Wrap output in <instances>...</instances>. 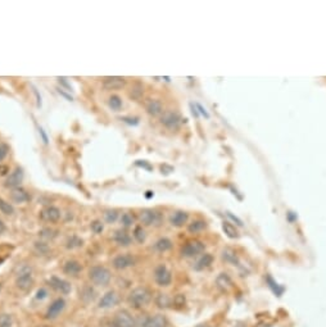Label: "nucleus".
Listing matches in <instances>:
<instances>
[{"mask_svg":"<svg viewBox=\"0 0 326 327\" xmlns=\"http://www.w3.org/2000/svg\"><path fill=\"white\" fill-rule=\"evenodd\" d=\"M137 327H169V321L166 315L162 313L146 315L140 322H137Z\"/></svg>","mask_w":326,"mask_h":327,"instance_id":"nucleus-9","label":"nucleus"},{"mask_svg":"<svg viewBox=\"0 0 326 327\" xmlns=\"http://www.w3.org/2000/svg\"><path fill=\"white\" fill-rule=\"evenodd\" d=\"M181 122H183V118L176 110H166L160 116V125L169 130H178L180 127Z\"/></svg>","mask_w":326,"mask_h":327,"instance_id":"nucleus-7","label":"nucleus"},{"mask_svg":"<svg viewBox=\"0 0 326 327\" xmlns=\"http://www.w3.org/2000/svg\"><path fill=\"white\" fill-rule=\"evenodd\" d=\"M90 229H91V231L94 232V234L99 235V234H102L103 230H104V223H103L102 221H99V220H95V221H93V222H91Z\"/></svg>","mask_w":326,"mask_h":327,"instance_id":"nucleus-35","label":"nucleus"},{"mask_svg":"<svg viewBox=\"0 0 326 327\" xmlns=\"http://www.w3.org/2000/svg\"><path fill=\"white\" fill-rule=\"evenodd\" d=\"M35 248L40 254H45L49 250V248H48V245L45 243H35Z\"/></svg>","mask_w":326,"mask_h":327,"instance_id":"nucleus-40","label":"nucleus"},{"mask_svg":"<svg viewBox=\"0 0 326 327\" xmlns=\"http://www.w3.org/2000/svg\"><path fill=\"white\" fill-rule=\"evenodd\" d=\"M32 87H34V93H35L36 98H38V107L40 108V107H41V96L39 95V91H38V89H36L35 86H32Z\"/></svg>","mask_w":326,"mask_h":327,"instance_id":"nucleus-48","label":"nucleus"},{"mask_svg":"<svg viewBox=\"0 0 326 327\" xmlns=\"http://www.w3.org/2000/svg\"><path fill=\"white\" fill-rule=\"evenodd\" d=\"M188 220H189V214L184 211H176L175 213L172 214L170 217V223L174 227H183L184 225H187Z\"/></svg>","mask_w":326,"mask_h":327,"instance_id":"nucleus-21","label":"nucleus"},{"mask_svg":"<svg viewBox=\"0 0 326 327\" xmlns=\"http://www.w3.org/2000/svg\"><path fill=\"white\" fill-rule=\"evenodd\" d=\"M135 263H136V259L132 254L130 253H125V254H119L117 257L113 258L112 261V266L114 267L118 271H123V269H127L130 267H134Z\"/></svg>","mask_w":326,"mask_h":327,"instance_id":"nucleus-10","label":"nucleus"},{"mask_svg":"<svg viewBox=\"0 0 326 327\" xmlns=\"http://www.w3.org/2000/svg\"><path fill=\"white\" fill-rule=\"evenodd\" d=\"M64 308H66V300H64L63 298L56 299V300L50 304L49 308H48L47 317L49 319L57 318V317H58V315L63 312Z\"/></svg>","mask_w":326,"mask_h":327,"instance_id":"nucleus-15","label":"nucleus"},{"mask_svg":"<svg viewBox=\"0 0 326 327\" xmlns=\"http://www.w3.org/2000/svg\"><path fill=\"white\" fill-rule=\"evenodd\" d=\"M145 110L146 113L151 117H160L163 114V112H165L162 101L158 100V99H150V100L146 101Z\"/></svg>","mask_w":326,"mask_h":327,"instance_id":"nucleus-16","label":"nucleus"},{"mask_svg":"<svg viewBox=\"0 0 326 327\" xmlns=\"http://www.w3.org/2000/svg\"><path fill=\"white\" fill-rule=\"evenodd\" d=\"M84 245V241H82V239H80L79 236H76V235H72V236H70L67 240V244H66V246H67L68 249H75V248H80V246Z\"/></svg>","mask_w":326,"mask_h":327,"instance_id":"nucleus-34","label":"nucleus"},{"mask_svg":"<svg viewBox=\"0 0 326 327\" xmlns=\"http://www.w3.org/2000/svg\"><path fill=\"white\" fill-rule=\"evenodd\" d=\"M154 281L160 287H167L172 282V272L166 264H158L154 268Z\"/></svg>","mask_w":326,"mask_h":327,"instance_id":"nucleus-6","label":"nucleus"},{"mask_svg":"<svg viewBox=\"0 0 326 327\" xmlns=\"http://www.w3.org/2000/svg\"><path fill=\"white\" fill-rule=\"evenodd\" d=\"M0 212L6 216H12L15 213V207L12 206V203L7 202L6 199L0 198Z\"/></svg>","mask_w":326,"mask_h":327,"instance_id":"nucleus-31","label":"nucleus"},{"mask_svg":"<svg viewBox=\"0 0 326 327\" xmlns=\"http://www.w3.org/2000/svg\"><path fill=\"white\" fill-rule=\"evenodd\" d=\"M9 153V145L6 142H0V162H3Z\"/></svg>","mask_w":326,"mask_h":327,"instance_id":"nucleus-39","label":"nucleus"},{"mask_svg":"<svg viewBox=\"0 0 326 327\" xmlns=\"http://www.w3.org/2000/svg\"><path fill=\"white\" fill-rule=\"evenodd\" d=\"M47 296H48V290L44 289V287H41V289L38 291V294H36V299H40V300L45 299Z\"/></svg>","mask_w":326,"mask_h":327,"instance_id":"nucleus-42","label":"nucleus"},{"mask_svg":"<svg viewBox=\"0 0 326 327\" xmlns=\"http://www.w3.org/2000/svg\"><path fill=\"white\" fill-rule=\"evenodd\" d=\"M153 300V294L150 290L145 286H137L130 291L127 296L128 304L134 309H144L148 307L150 301Z\"/></svg>","mask_w":326,"mask_h":327,"instance_id":"nucleus-1","label":"nucleus"},{"mask_svg":"<svg viewBox=\"0 0 326 327\" xmlns=\"http://www.w3.org/2000/svg\"><path fill=\"white\" fill-rule=\"evenodd\" d=\"M109 327H116V326H114V324H113V323H112V324H111V326H109Z\"/></svg>","mask_w":326,"mask_h":327,"instance_id":"nucleus-54","label":"nucleus"},{"mask_svg":"<svg viewBox=\"0 0 326 327\" xmlns=\"http://www.w3.org/2000/svg\"><path fill=\"white\" fill-rule=\"evenodd\" d=\"M16 284L18 289L22 291H29L34 285V276H32V268L30 266H21L16 275Z\"/></svg>","mask_w":326,"mask_h":327,"instance_id":"nucleus-3","label":"nucleus"},{"mask_svg":"<svg viewBox=\"0 0 326 327\" xmlns=\"http://www.w3.org/2000/svg\"><path fill=\"white\" fill-rule=\"evenodd\" d=\"M213 261H215V258H213V255L211 254V253H204V254H202L201 257L197 259L193 268H194L195 271H204V269L210 268V267L212 266Z\"/></svg>","mask_w":326,"mask_h":327,"instance_id":"nucleus-18","label":"nucleus"},{"mask_svg":"<svg viewBox=\"0 0 326 327\" xmlns=\"http://www.w3.org/2000/svg\"><path fill=\"white\" fill-rule=\"evenodd\" d=\"M58 93L61 94L62 96H64V98H66V99H68V100H73V98H72V96H71V95H68V94L66 93V91H64V90L62 89V87H59V89H58Z\"/></svg>","mask_w":326,"mask_h":327,"instance_id":"nucleus-46","label":"nucleus"},{"mask_svg":"<svg viewBox=\"0 0 326 327\" xmlns=\"http://www.w3.org/2000/svg\"><path fill=\"white\" fill-rule=\"evenodd\" d=\"M135 165L140 166V167L145 168V170H148V171H150V170H151V167L148 165V163H146V160H137V162L135 163Z\"/></svg>","mask_w":326,"mask_h":327,"instance_id":"nucleus-45","label":"nucleus"},{"mask_svg":"<svg viewBox=\"0 0 326 327\" xmlns=\"http://www.w3.org/2000/svg\"><path fill=\"white\" fill-rule=\"evenodd\" d=\"M89 280L96 286H107L112 280V273L107 267L94 266L89 269Z\"/></svg>","mask_w":326,"mask_h":327,"instance_id":"nucleus-2","label":"nucleus"},{"mask_svg":"<svg viewBox=\"0 0 326 327\" xmlns=\"http://www.w3.org/2000/svg\"><path fill=\"white\" fill-rule=\"evenodd\" d=\"M0 289H2V284H0Z\"/></svg>","mask_w":326,"mask_h":327,"instance_id":"nucleus-55","label":"nucleus"},{"mask_svg":"<svg viewBox=\"0 0 326 327\" xmlns=\"http://www.w3.org/2000/svg\"><path fill=\"white\" fill-rule=\"evenodd\" d=\"M126 85L125 77L119 76H108L103 78V87L107 90H118L122 89Z\"/></svg>","mask_w":326,"mask_h":327,"instance_id":"nucleus-14","label":"nucleus"},{"mask_svg":"<svg viewBox=\"0 0 326 327\" xmlns=\"http://www.w3.org/2000/svg\"><path fill=\"white\" fill-rule=\"evenodd\" d=\"M216 285L222 290H227L230 289L231 285H233V280L227 273H220L216 278Z\"/></svg>","mask_w":326,"mask_h":327,"instance_id":"nucleus-26","label":"nucleus"},{"mask_svg":"<svg viewBox=\"0 0 326 327\" xmlns=\"http://www.w3.org/2000/svg\"><path fill=\"white\" fill-rule=\"evenodd\" d=\"M227 216H229V217H230L231 220H233V221H235V222L238 223L239 226H243V222H242V220H239L238 217H235V216H233V214H231L230 212H227Z\"/></svg>","mask_w":326,"mask_h":327,"instance_id":"nucleus-47","label":"nucleus"},{"mask_svg":"<svg viewBox=\"0 0 326 327\" xmlns=\"http://www.w3.org/2000/svg\"><path fill=\"white\" fill-rule=\"evenodd\" d=\"M119 222H121L122 227L128 229V227H132V225L135 223V218L130 212H125V213H122V216L119 217Z\"/></svg>","mask_w":326,"mask_h":327,"instance_id":"nucleus-30","label":"nucleus"},{"mask_svg":"<svg viewBox=\"0 0 326 327\" xmlns=\"http://www.w3.org/2000/svg\"><path fill=\"white\" fill-rule=\"evenodd\" d=\"M40 236L43 239H45V240H52V239H54L57 236L56 231L52 229H44L41 230L40 231Z\"/></svg>","mask_w":326,"mask_h":327,"instance_id":"nucleus-37","label":"nucleus"},{"mask_svg":"<svg viewBox=\"0 0 326 327\" xmlns=\"http://www.w3.org/2000/svg\"><path fill=\"white\" fill-rule=\"evenodd\" d=\"M49 285L52 286V289L61 292V294H63V295H67L68 292H71L70 282L63 280V278L58 277V276H52V277L49 278Z\"/></svg>","mask_w":326,"mask_h":327,"instance_id":"nucleus-13","label":"nucleus"},{"mask_svg":"<svg viewBox=\"0 0 326 327\" xmlns=\"http://www.w3.org/2000/svg\"><path fill=\"white\" fill-rule=\"evenodd\" d=\"M11 200H12L13 203H17V204H24V203H27L31 200V195H30L25 189L16 188L12 189V191H11Z\"/></svg>","mask_w":326,"mask_h":327,"instance_id":"nucleus-17","label":"nucleus"},{"mask_svg":"<svg viewBox=\"0 0 326 327\" xmlns=\"http://www.w3.org/2000/svg\"><path fill=\"white\" fill-rule=\"evenodd\" d=\"M40 218L44 222L56 223L61 218V211L54 206H48L40 212Z\"/></svg>","mask_w":326,"mask_h":327,"instance_id":"nucleus-12","label":"nucleus"},{"mask_svg":"<svg viewBox=\"0 0 326 327\" xmlns=\"http://www.w3.org/2000/svg\"><path fill=\"white\" fill-rule=\"evenodd\" d=\"M24 177H25L24 170H22L21 167H16L15 170L8 175L4 186L9 189L21 188V184H22V181H24Z\"/></svg>","mask_w":326,"mask_h":327,"instance_id":"nucleus-11","label":"nucleus"},{"mask_svg":"<svg viewBox=\"0 0 326 327\" xmlns=\"http://www.w3.org/2000/svg\"><path fill=\"white\" fill-rule=\"evenodd\" d=\"M172 246H174V243H172L171 239L160 238L154 243V245H153V249L158 253H166V252H169V250L172 249Z\"/></svg>","mask_w":326,"mask_h":327,"instance_id":"nucleus-24","label":"nucleus"},{"mask_svg":"<svg viewBox=\"0 0 326 327\" xmlns=\"http://www.w3.org/2000/svg\"><path fill=\"white\" fill-rule=\"evenodd\" d=\"M103 217H104L105 223L112 225V223H114L119 218V212L117 209H107V211H104Z\"/></svg>","mask_w":326,"mask_h":327,"instance_id":"nucleus-28","label":"nucleus"},{"mask_svg":"<svg viewBox=\"0 0 326 327\" xmlns=\"http://www.w3.org/2000/svg\"><path fill=\"white\" fill-rule=\"evenodd\" d=\"M9 172L8 167H6V166H0V175H7Z\"/></svg>","mask_w":326,"mask_h":327,"instance_id":"nucleus-49","label":"nucleus"},{"mask_svg":"<svg viewBox=\"0 0 326 327\" xmlns=\"http://www.w3.org/2000/svg\"><path fill=\"white\" fill-rule=\"evenodd\" d=\"M146 193H148V194H146V198H150L151 195H153V193H151V191H146Z\"/></svg>","mask_w":326,"mask_h":327,"instance_id":"nucleus-51","label":"nucleus"},{"mask_svg":"<svg viewBox=\"0 0 326 327\" xmlns=\"http://www.w3.org/2000/svg\"><path fill=\"white\" fill-rule=\"evenodd\" d=\"M58 80H59V84H61V85H63V86L66 87V89H67L68 91H71V85L68 84L67 78H66V77H59Z\"/></svg>","mask_w":326,"mask_h":327,"instance_id":"nucleus-44","label":"nucleus"},{"mask_svg":"<svg viewBox=\"0 0 326 327\" xmlns=\"http://www.w3.org/2000/svg\"><path fill=\"white\" fill-rule=\"evenodd\" d=\"M199 327H211V326H207V324H203V326H199Z\"/></svg>","mask_w":326,"mask_h":327,"instance_id":"nucleus-53","label":"nucleus"},{"mask_svg":"<svg viewBox=\"0 0 326 327\" xmlns=\"http://www.w3.org/2000/svg\"><path fill=\"white\" fill-rule=\"evenodd\" d=\"M113 324L116 327H137V321L128 310L121 309L114 314Z\"/></svg>","mask_w":326,"mask_h":327,"instance_id":"nucleus-8","label":"nucleus"},{"mask_svg":"<svg viewBox=\"0 0 326 327\" xmlns=\"http://www.w3.org/2000/svg\"><path fill=\"white\" fill-rule=\"evenodd\" d=\"M121 121L126 122V123H128V125H132V126H136L137 123H139V118H137V117H122V118H121Z\"/></svg>","mask_w":326,"mask_h":327,"instance_id":"nucleus-41","label":"nucleus"},{"mask_svg":"<svg viewBox=\"0 0 326 327\" xmlns=\"http://www.w3.org/2000/svg\"><path fill=\"white\" fill-rule=\"evenodd\" d=\"M222 230H224V232L227 235V236H229V238H231V239L238 238V234H239L238 230H236L235 226H233L230 222L222 223Z\"/></svg>","mask_w":326,"mask_h":327,"instance_id":"nucleus-33","label":"nucleus"},{"mask_svg":"<svg viewBox=\"0 0 326 327\" xmlns=\"http://www.w3.org/2000/svg\"><path fill=\"white\" fill-rule=\"evenodd\" d=\"M197 107H198V109H199V112H201L202 114H203V116H206V117H208V113L207 112H206V109H203V107H202L201 104H197Z\"/></svg>","mask_w":326,"mask_h":327,"instance_id":"nucleus-50","label":"nucleus"},{"mask_svg":"<svg viewBox=\"0 0 326 327\" xmlns=\"http://www.w3.org/2000/svg\"><path fill=\"white\" fill-rule=\"evenodd\" d=\"M206 227H207V223H206V221L194 220L192 223H190L189 226H188V231L193 235L199 234V232L204 231V230H206Z\"/></svg>","mask_w":326,"mask_h":327,"instance_id":"nucleus-27","label":"nucleus"},{"mask_svg":"<svg viewBox=\"0 0 326 327\" xmlns=\"http://www.w3.org/2000/svg\"><path fill=\"white\" fill-rule=\"evenodd\" d=\"M3 262H4L3 258H0V266H2V263H3Z\"/></svg>","mask_w":326,"mask_h":327,"instance_id":"nucleus-52","label":"nucleus"},{"mask_svg":"<svg viewBox=\"0 0 326 327\" xmlns=\"http://www.w3.org/2000/svg\"><path fill=\"white\" fill-rule=\"evenodd\" d=\"M204 250H206V245H204L203 241L193 239V240L187 241L181 246L180 253L184 258H194L203 254Z\"/></svg>","mask_w":326,"mask_h":327,"instance_id":"nucleus-5","label":"nucleus"},{"mask_svg":"<svg viewBox=\"0 0 326 327\" xmlns=\"http://www.w3.org/2000/svg\"><path fill=\"white\" fill-rule=\"evenodd\" d=\"M108 105L112 110H116L118 112L121 108H122V99L119 98L118 95H112L111 98L108 99Z\"/></svg>","mask_w":326,"mask_h":327,"instance_id":"nucleus-32","label":"nucleus"},{"mask_svg":"<svg viewBox=\"0 0 326 327\" xmlns=\"http://www.w3.org/2000/svg\"><path fill=\"white\" fill-rule=\"evenodd\" d=\"M222 261L226 262L229 264H233V266H238L239 264V257L236 254L235 250H233L231 248H225L221 253Z\"/></svg>","mask_w":326,"mask_h":327,"instance_id":"nucleus-25","label":"nucleus"},{"mask_svg":"<svg viewBox=\"0 0 326 327\" xmlns=\"http://www.w3.org/2000/svg\"><path fill=\"white\" fill-rule=\"evenodd\" d=\"M118 303V295L114 290L105 292L99 301V308H111Z\"/></svg>","mask_w":326,"mask_h":327,"instance_id":"nucleus-20","label":"nucleus"},{"mask_svg":"<svg viewBox=\"0 0 326 327\" xmlns=\"http://www.w3.org/2000/svg\"><path fill=\"white\" fill-rule=\"evenodd\" d=\"M132 236H134L135 241L139 244L145 243L146 240V232L143 226H135L134 231H132Z\"/></svg>","mask_w":326,"mask_h":327,"instance_id":"nucleus-29","label":"nucleus"},{"mask_svg":"<svg viewBox=\"0 0 326 327\" xmlns=\"http://www.w3.org/2000/svg\"><path fill=\"white\" fill-rule=\"evenodd\" d=\"M38 128H39V135H40L41 139H43V142H44V144H48V142H49V140H48V135L45 133L44 128L43 127H38Z\"/></svg>","mask_w":326,"mask_h":327,"instance_id":"nucleus-43","label":"nucleus"},{"mask_svg":"<svg viewBox=\"0 0 326 327\" xmlns=\"http://www.w3.org/2000/svg\"><path fill=\"white\" fill-rule=\"evenodd\" d=\"M113 240L117 245L123 246V248H126V246H130L132 244V238L130 236V234H128L126 230H122V229L114 231Z\"/></svg>","mask_w":326,"mask_h":327,"instance_id":"nucleus-19","label":"nucleus"},{"mask_svg":"<svg viewBox=\"0 0 326 327\" xmlns=\"http://www.w3.org/2000/svg\"><path fill=\"white\" fill-rule=\"evenodd\" d=\"M154 303L157 304V307L160 309H167L171 305H174V299L166 294V292H158L154 298Z\"/></svg>","mask_w":326,"mask_h":327,"instance_id":"nucleus-23","label":"nucleus"},{"mask_svg":"<svg viewBox=\"0 0 326 327\" xmlns=\"http://www.w3.org/2000/svg\"><path fill=\"white\" fill-rule=\"evenodd\" d=\"M143 87L140 86V85H135L134 87L131 89V93H130V96H131L132 99H135V100H139L141 96H143Z\"/></svg>","mask_w":326,"mask_h":327,"instance_id":"nucleus-36","label":"nucleus"},{"mask_svg":"<svg viewBox=\"0 0 326 327\" xmlns=\"http://www.w3.org/2000/svg\"><path fill=\"white\" fill-rule=\"evenodd\" d=\"M12 315L2 314L0 315V327H11L12 326Z\"/></svg>","mask_w":326,"mask_h":327,"instance_id":"nucleus-38","label":"nucleus"},{"mask_svg":"<svg viewBox=\"0 0 326 327\" xmlns=\"http://www.w3.org/2000/svg\"><path fill=\"white\" fill-rule=\"evenodd\" d=\"M81 271L82 266L79 261H73V259L72 261H67L63 266V272L68 276H73V277H76Z\"/></svg>","mask_w":326,"mask_h":327,"instance_id":"nucleus-22","label":"nucleus"},{"mask_svg":"<svg viewBox=\"0 0 326 327\" xmlns=\"http://www.w3.org/2000/svg\"><path fill=\"white\" fill-rule=\"evenodd\" d=\"M139 221L141 226L158 227L163 223V214L155 209H143L139 213Z\"/></svg>","mask_w":326,"mask_h":327,"instance_id":"nucleus-4","label":"nucleus"}]
</instances>
